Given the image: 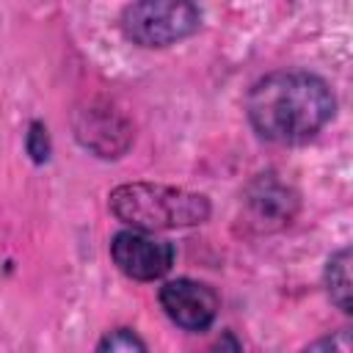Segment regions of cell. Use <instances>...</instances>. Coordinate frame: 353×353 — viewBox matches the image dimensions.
Masks as SVG:
<instances>
[{
    "mask_svg": "<svg viewBox=\"0 0 353 353\" xmlns=\"http://www.w3.org/2000/svg\"><path fill=\"white\" fill-rule=\"evenodd\" d=\"M336 110L328 83L312 72L281 69L259 77L248 97L245 113L259 138L281 146L306 143L314 138Z\"/></svg>",
    "mask_w": 353,
    "mask_h": 353,
    "instance_id": "6da1fadb",
    "label": "cell"
},
{
    "mask_svg": "<svg viewBox=\"0 0 353 353\" xmlns=\"http://www.w3.org/2000/svg\"><path fill=\"white\" fill-rule=\"evenodd\" d=\"M110 212L143 232H163V229H185L204 223L212 212L210 199L196 190L157 185V182H127L110 190L108 196Z\"/></svg>",
    "mask_w": 353,
    "mask_h": 353,
    "instance_id": "7a4b0ae2",
    "label": "cell"
},
{
    "mask_svg": "<svg viewBox=\"0 0 353 353\" xmlns=\"http://www.w3.org/2000/svg\"><path fill=\"white\" fill-rule=\"evenodd\" d=\"M201 28L193 0H132L121 11V33L138 47H171Z\"/></svg>",
    "mask_w": 353,
    "mask_h": 353,
    "instance_id": "3957f363",
    "label": "cell"
},
{
    "mask_svg": "<svg viewBox=\"0 0 353 353\" xmlns=\"http://www.w3.org/2000/svg\"><path fill=\"white\" fill-rule=\"evenodd\" d=\"M298 193L276 174H259L243 193V221L259 234L290 226L298 212Z\"/></svg>",
    "mask_w": 353,
    "mask_h": 353,
    "instance_id": "277c9868",
    "label": "cell"
},
{
    "mask_svg": "<svg viewBox=\"0 0 353 353\" xmlns=\"http://www.w3.org/2000/svg\"><path fill=\"white\" fill-rule=\"evenodd\" d=\"M110 256L116 268L135 281H154L165 276L174 265V245L143 229L119 232L110 243Z\"/></svg>",
    "mask_w": 353,
    "mask_h": 353,
    "instance_id": "5b68a950",
    "label": "cell"
},
{
    "mask_svg": "<svg viewBox=\"0 0 353 353\" xmlns=\"http://www.w3.org/2000/svg\"><path fill=\"white\" fill-rule=\"evenodd\" d=\"M160 306L168 320L185 331H204L218 314V292L196 279H174L160 287Z\"/></svg>",
    "mask_w": 353,
    "mask_h": 353,
    "instance_id": "8992f818",
    "label": "cell"
},
{
    "mask_svg": "<svg viewBox=\"0 0 353 353\" xmlns=\"http://www.w3.org/2000/svg\"><path fill=\"white\" fill-rule=\"evenodd\" d=\"M74 130L80 143L99 157H119L132 141L130 124L108 105H88L85 110H80Z\"/></svg>",
    "mask_w": 353,
    "mask_h": 353,
    "instance_id": "52a82bcc",
    "label": "cell"
},
{
    "mask_svg": "<svg viewBox=\"0 0 353 353\" xmlns=\"http://www.w3.org/2000/svg\"><path fill=\"white\" fill-rule=\"evenodd\" d=\"M325 290L336 309L353 312V279H350V248L336 251L325 265Z\"/></svg>",
    "mask_w": 353,
    "mask_h": 353,
    "instance_id": "ba28073f",
    "label": "cell"
},
{
    "mask_svg": "<svg viewBox=\"0 0 353 353\" xmlns=\"http://www.w3.org/2000/svg\"><path fill=\"white\" fill-rule=\"evenodd\" d=\"M97 350H146V342L130 328H116L99 339Z\"/></svg>",
    "mask_w": 353,
    "mask_h": 353,
    "instance_id": "9c48e42d",
    "label": "cell"
},
{
    "mask_svg": "<svg viewBox=\"0 0 353 353\" xmlns=\"http://www.w3.org/2000/svg\"><path fill=\"white\" fill-rule=\"evenodd\" d=\"M28 154L36 160V163H44L50 157V135H47V127L41 121H33L30 130H28Z\"/></svg>",
    "mask_w": 353,
    "mask_h": 353,
    "instance_id": "30bf717a",
    "label": "cell"
}]
</instances>
